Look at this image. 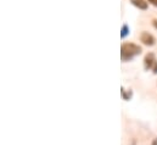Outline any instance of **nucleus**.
Returning <instances> with one entry per match:
<instances>
[{
    "label": "nucleus",
    "mask_w": 157,
    "mask_h": 145,
    "mask_svg": "<svg viewBox=\"0 0 157 145\" xmlns=\"http://www.w3.org/2000/svg\"><path fill=\"white\" fill-rule=\"evenodd\" d=\"M143 51L141 46L134 43H123L121 45V59L123 62L130 61L136 55H140Z\"/></svg>",
    "instance_id": "1"
},
{
    "label": "nucleus",
    "mask_w": 157,
    "mask_h": 145,
    "mask_svg": "<svg viewBox=\"0 0 157 145\" xmlns=\"http://www.w3.org/2000/svg\"><path fill=\"white\" fill-rule=\"evenodd\" d=\"M144 67H145V70H152V72L157 74V59L154 53H147L145 55Z\"/></svg>",
    "instance_id": "2"
},
{
    "label": "nucleus",
    "mask_w": 157,
    "mask_h": 145,
    "mask_svg": "<svg viewBox=\"0 0 157 145\" xmlns=\"http://www.w3.org/2000/svg\"><path fill=\"white\" fill-rule=\"evenodd\" d=\"M140 41H141L144 45H146V46H152V45L155 44L156 39H155V37L152 36L151 33L144 31V32L140 34Z\"/></svg>",
    "instance_id": "3"
},
{
    "label": "nucleus",
    "mask_w": 157,
    "mask_h": 145,
    "mask_svg": "<svg viewBox=\"0 0 157 145\" xmlns=\"http://www.w3.org/2000/svg\"><path fill=\"white\" fill-rule=\"evenodd\" d=\"M130 2L140 10H146L149 7V2H146L145 0H130Z\"/></svg>",
    "instance_id": "4"
},
{
    "label": "nucleus",
    "mask_w": 157,
    "mask_h": 145,
    "mask_svg": "<svg viewBox=\"0 0 157 145\" xmlns=\"http://www.w3.org/2000/svg\"><path fill=\"white\" fill-rule=\"evenodd\" d=\"M122 96L124 100H130L132 96H133V92L129 89V90H124V88H122Z\"/></svg>",
    "instance_id": "5"
},
{
    "label": "nucleus",
    "mask_w": 157,
    "mask_h": 145,
    "mask_svg": "<svg viewBox=\"0 0 157 145\" xmlns=\"http://www.w3.org/2000/svg\"><path fill=\"white\" fill-rule=\"evenodd\" d=\"M128 34H129V26H128L127 23H124V25L122 26V29H121V38L124 39Z\"/></svg>",
    "instance_id": "6"
},
{
    "label": "nucleus",
    "mask_w": 157,
    "mask_h": 145,
    "mask_svg": "<svg viewBox=\"0 0 157 145\" xmlns=\"http://www.w3.org/2000/svg\"><path fill=\"white\" fill-rule=\"evenodd\" d=\"M152 26L157 29V18H154V20H152Z\"/></svg>",
    "instance_id": "7"
},
{
    "label": "nucleus",
    "mask_w": 157,
    "mask_h": 145,
    "mask_svg": "<svg viewBox=\"0 0 157 145\" xmlns=\"http://www.w3.org/2000/svg\"><path fill=\"white\" fill-rule=\"evenodd\" d=\"M149 2H151L154 6H157V0H147Z\"/></svg>",
    "instance_id": "8"
},
{
    "label": "nucleus",
    "mask_w": 157,
    "mask_h": 145,
    "mask_svg": "<svg viewBox=\"0 0 157 145\" xmlns=\"http://www.w3.org/2000/svg\"><path fill=\"white\" fill-rule=\"evenodd\" d=\"M151 145H157V138L156 139H154V140H152V144Z\"/></svg>",
    "instance_id": "9"
}]
</instances>
